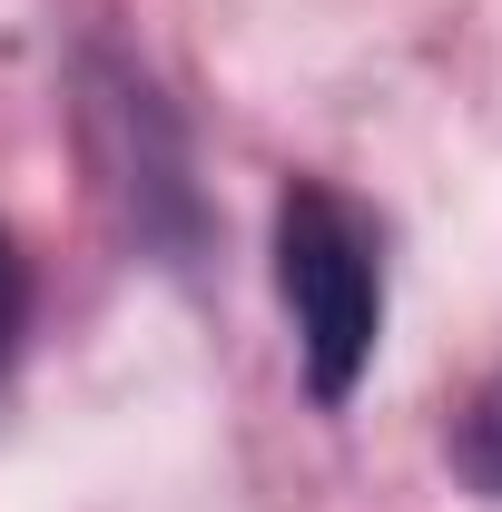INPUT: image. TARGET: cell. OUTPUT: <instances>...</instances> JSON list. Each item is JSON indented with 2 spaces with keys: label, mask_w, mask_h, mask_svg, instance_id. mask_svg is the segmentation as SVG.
I'll list each match as a JSON object with an SVG mask.
<instances>
[{
  "label": "cell",
  "mask_w": 502,
  "mask_h": 512,
  "mask_svg": "<svg viewBox=\"0 0 502 512\" xmlns=\"http://www.w3.org/2000/svg\"><path fill=\"white\" fill-rule=\"evenodd\" d=\"M276 296L296 316L306 394L315 404H355V384H365V365L384 345V247H375V227L315 178H296L276 197Z\"/></svg>",
  "instance_id": "obj_1"
},
{
  "label": "cell",
  "mask_w": 502,
  "mask_h": 512,
  "mask_svg": "<svg viewBox=\"0 0 502 512\" xmlns=\"http://www.w3.org/2000/svg\"><path fill=\"white\" fill-rule=\"evenodd\" d=\"M453 463L502 503V375H483V384H473V404L453 414Z\"/></svg>",
  "instance_id": "obj_2"
},
{
  "label": "cell",
  "mask_w": 502,
  "mask_h": 512,
  "mask_svg": "<svg viewBox=\"0 0 502 512\" xmlns=\"http://www.w3.org/2000/svg\"><path fill=\"white\" fill-rule=\"evenodd\" d=\"M20 325H30V276H20V247H10V227H0V365H10Z\"/></svg>",
  "instance_id": "obj_3"
}]
</instances>
